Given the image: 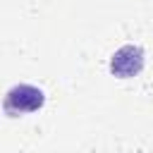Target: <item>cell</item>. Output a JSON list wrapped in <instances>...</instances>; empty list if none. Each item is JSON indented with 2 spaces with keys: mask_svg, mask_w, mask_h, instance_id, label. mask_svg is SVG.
I'll list each match as a JSON object with an SVG mask.
<instances>
[{
  "mask_svg": "<svg viewBox=\"0 0 153 153\" xmlns=\"http://www.w3.org/2000/svg\"><path fill=\"white\" fill-rule=\"evenodd\" d=\"M143 60H146V55L139 45H131V43L122 45L110 57V74L120 76V79H131L143 69Z\"/></svg>",
  "mask_w": 153,
  "mask_h": 153,
  "instance_id": "7a4b0ae2",
  "label": "cell"
},
{
  "mask_svg": "<svg viewBox=\"0 0 153 153\" xmlns=\"http://www.w3.org/2000/svg\"><path fill=\"white\" fill-rule=\"evenodd\" d=\"M43 103H45V96H43V91L38 86H33V84H17V86H12L5 93L2 110L10 117H19V115L41 110Z\"/></svg>",
  "mask_w": 153,
  "mask_h": 153,
  "instance_id": "6da1fadb",
  "label": "cell"
}]
</instances>
